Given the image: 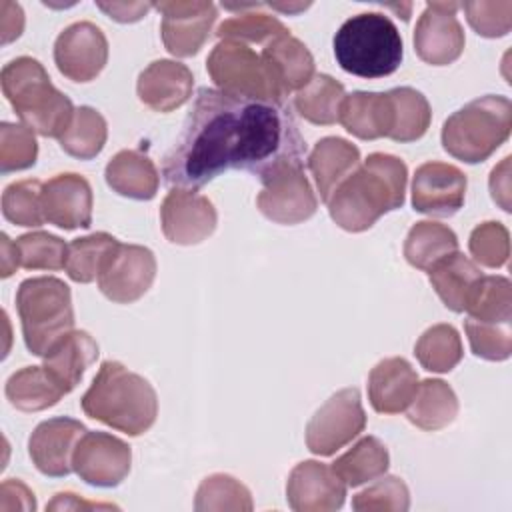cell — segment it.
Returning a JSON list of instances; mask_svg holds the SVG:
<instances>
[{
    "label": "cell",
    "instance_id": "1",
    "mask_svg": "<svg viewBox=\"0 0 512 512\" xmlns=\"http://www.w3.org/2000/svg\"><path fill=\"white\" fill-rule=\"evenodd\" d=\"M306 142L286 102H262L200 88L182 132L164 156L162 176L196 190L236 168L262 176L282 160H304Z\"/></svg>",
    "mask_w": 512,
    "mask_h": 512
},
{
    "label": "cell",
    "instance_id": "2",
    "mask_svg": "<svg viewBox=\"0 0 512 512\" xmlns=\"http://www.w3.org/2000/svg\"><path fill=\"white\" fill-rule=\"evenodd\" d=\"M408 168L384 152L370 154L330 196V218L348 232H364L380 216L402 208L406 198Z\"/></svg>",
    "mask_w": 512,
    "mask_h": 512
},
{
    "label": "cell",
    "instance_id": "3",
    "mask_svg": "<svg viewBox=\"0 0 512 512\" xmlns=\"http://www.w3.org/2000/svg\"><path fill=\"white\" fill-rule=\"evenodd\" d=\"M80 406L86 416L128 436L144 434L158 416L152 384L116 360L102 362Z\"/></svg>",
    "mask_w": 512,
    "mask_h": 512
},
{
    "label": "cell",
    "instance_id": "4",
    "mask_svg": "<svg viewBox=\"0 0 512 512\" xmlns=\"http://www.w3.org/2000/svg\"><path fill=\"white\" fill-rule=\"evenodd\" d=\"M2 92L14 112L34 132L60 138L72 122L74 106L68 96L52 86L44 66L30 56L8 62L0 74Z\"/></svg>",
    "mask_w": 512,
    "mask_h": 512
},
{
    "label": "cell",
    "instance_id": "5",
    "mask_svg": "<svg viewBox=\"0 0 512 512\" xmlns=\"http://www.w3.org/2000/svg\"><path fill=\"white\" fill-rule=\"evenodd\" d=\"M332 44L340 68L360 78L390 76L404 56L396 24L380 12H362L348 18L334 34Z\"/></svg>",
    "mask_w": 512,
    "mask_h": 512
},
{
    "label": "cell",
    "instance_id": "6",
    "mask_svg": "<svg viewBox=\"0 0 512 512\" xmlns=\"http://www.w3.org/2000/svg\"><path fill=\"white\" fill-rule=\"evenodd\" d=\"M510 128V100L486 94L448 116L442 126V146L456 160L478 164L488 160L508 140Z\"/></svg>",
    "mask_w": 512,
    "mask_h": 512
},
{
    "label": "cell",
    "instance_id": "7",
    "mask_svg": "<svg viewBox=\"0 0 512 512\" xmlns=\"http://www.w3.org/2000/svg\"><path fill=\"white\" fill-rule=\"evenodd\" d=\"M16 310L26 348L34 356H44L74 328L70 288L54 276L24 280L16 292Z\"/></svg>",
    "mask_w": 512,
    "mask_h": 512
},
{
    "label": "cell",
    "instance_id": "8",
    "mask_svg": "<svg viewBox=\"0 0 512 512\" xmlns=\"http://www.w3.org/2000/svg\"><path fill=\"white\" fill-rule=\"evenodd\" d=\"M206 70L218 90L262 102H284V94L268 64L248 44L220 40L206 60Z\"/></svg>",
    "mask_w": 512,
    "mask_h": 512
},
{
    "label": "cell",
    "instance_id": "9",
    "mask_svg": "<svg viewBox=\"0 0 512 512\" xmlns=\"http://www.w3.org/2000/svg\"><path fill=\"white\" fill-rule=\"evenodd\" d=\"M258 210L276 224H300L314 216L318 198L304 174V160H282L260 178Z\"/></svg>",
    "mask_w": 512,
    "mask_h": 512
},
{
    "label": "cell",
    "instance_id": "10",
    "mask_svg": "<svg viewBox=\"0 0 512 512\" xmlns=\"http://www.w3.org/2000/svg\"><path fill=\"white\" fill-rule=\"evenodd\" d=\"M366 428L358 388H344L332 394L306 426V446L316 456H332L352 442Z\"/></svg>",
    "mask_w": 512,
    "mask_h": 512
},
{
    "label": "cell",
    "instance_id": "11",
    "mask_svg": "<svg viewBox=\"0 0 512 512\" xmlns=\"http://www.w3.org/2000/svg\"><path fill=\"white\" fill-rule=\"evenodd\" d=\"M130 446L108 432H84L72 454V468L90 486L114 488L130 472Z\"/></svg>",
    "mask_w": 512,
    "mask_h": 512
},
{
    "label": "cell",
    "instance_id": "12",
    "mask_svg": "<svg viewBox=\"0 0 512 512\" xmlns=\"http://www.w3.org/2000/svg\"><path fill=\"white\" fill-rule=\"evenodd\" d=\"M162 232L172 244L194 246L204 242L218 224L214 204L190 188H172L160 206Z\"/></svg>",
    "mask_w": 512,
    "mask_h": 512
},
{
    "label": "cell",
    "instance_id": "13",
    "mask_svg": "<svg viewBox=\"0 0 512 512\" xmlns=\"http://www.w3.org/2000/svg\"><path fill=\"white\" fill-rule=\"evenodd\" d=\"M54 62L72 82L94 80L108 62V40L92 22H74L54 42Z\"/></svg>",
    "mask_w": 512,
    "mask_h": 512
},
{
    "label": "cell",
    "instance_id": "14",
    "mask_svg": "<svg viewBox=\"0 0 512 512\" xmlns=\"http://www.w3.org/2000/svg\"><path fill=\"white\" fill-rule=\"evenodd\" d=\"M458 2H428L414 30V50L426 64L448 66L464 50V30L456 18Z\"/></svg>",
    "mask_w": 512,
    "mask_h": 512
},
{
    "label": "cell",
    "instance_id": "15",
    "mask_svg": "<svg viewBox=\"0 0 512 512\" xmlns=\"http://www.w3.org/2000/svg\"><path fill=\"white\" fill-rule=\"evenodd\" d=\"M154 8L162 14V42L178 58L194 56L208 40L218 10L212 2H158Z\"/></svg>",
    "mask_w": 512,
    "mask_h": 512
},
{
    "label": "cell",
    "instance_id": "16",
    "mask_svg": "<svg viewBox=\"0 0 512 512\" xmlns=\"http://www.w3.org/2000/svg\"><path fill=\"white\" fill-rule=\"evenodd\" d=\"M156 278V258L150 248L120 244L98 276L100 292L116 302L130 304L142 298Z\"/></svg>",
    "mask_w": 512,
    "mask_h": 512
},
{
    "label": "cell",
    "instance_id": "17",
    "mask_svg": "<svg viewBox=\"0 0 512 512\" xmlns=\"http://www.w3.org/2000/svg\"><path fill=\"white\" fill-rule=\"evenodd\" d=\"M466 176L444 162H424L412 178V206L428 216H452L464 206Z\"/></svg>",
    "mask_w": 512,
    "mask_h": 512
},
{
    "label": "cell",
    "instance_id": "18",
    "mask_svg": "<svg viewBox=\"0 0 512 512\" xmlns=\"http://www.w3.org/2000/svg\"><path fill=\"white\" fill-rule=\"evenodd\" d=\"M346 484L332 466L318 460L296 464L286 482V500L296 512H330L342 508Z\"/></svg>",
    "mask_w": 512,
    "mask_h": 512
},
{
    "label": "cell",
    "instance_id": "19",
    "mask_svg": "<svg viewBox=\"0 0 512 512\" xmlns=\"http://www.w3.org/2000/svg\"><path fill=\"white\" fill-rule=\"evenodd\" d=\"M86 426L80 420L58 416L40 422L28 440V454L32 464L52 478L68 476L72 468V454Z\"/></svg>",
    "mask_w": 512,
    "mask_h": 512
},
{
    "label": "cell",
    "instance_id": "20",
    "mask_svg": "<svg viewBox=\"0 0 512 512\" xmlns=\"http://www.w3.org/2000/svg\"><path fill=\"white\" fill-rule=\"evenodd\" d=\"M44 218L64 230L92 224V188L80 174H56L42 184Z\"/></svg>",
    "mask_w": 512,
    "mask_h": 512
},
{
    "label": "cell",
    "instance_id": "21",
    "mask_svg": "<svg viewBox=\"0 0 512 512\" xmlns=\"http://www.w3.org/2000/svg\"><path fill=\"white\" fill-rule=\"evenodd\" d=\"M194 76L186 64L176 60H154L148 64L136 84L138 98L154 112H172L192 96Z\"/></svg>",
    "mask_w": 512,
    "mask_h": 512
},
{
    "label": "cell",
    "instance_id": "22",
    "mask_svg": "<svg viewBox=\"0 0 512 512\" xmlns=\"http://www.w3.org/2000/svg\"><path fill=\"white\" fill-rule=\"evenodd\" d=\"M418 384V374L408 360L384 358L370 370L368 400L378 414H398L408 408Z\"/></svg>",
    "mask_w": 512,
    "mask_h": 512
},
{
    "label": "cell",
    "instance_id": "23",
    "mask_svg": "<svg viewBox=\"0 0 512 512\" xmlns=\"http://www.w3.org/2000/svg\"><path fill=\"white\" fill-rule=\"evenodd\" d=\"M338 122L356 138L376 140L390 136L394 114L388 92H352L340 104Z\"/></svg>",
    "mask_w": 512,
    "mask_h": 512
},
{
    "label": "cell",
    "instance_id": "24",
    "mask_svg": "<svg viewBox=\"0 0 512 512\" xmlns=\"http://www.w3.org/2000/svg\"><path fill=\"white\" fill-rule=\"evenodd\" d=\"M98 342L84 330H72L62 336L42 358L46 372L54 378V382L68 394L72 392L86 368L98 358Z\"/></svg>",
    "mask_w": 512,
    "mask_h": 512
},
{
    "label": "cell",
    "instance_id": "25",
    "mask_svg": "<svg viewBox=\"0 0 512 512\" xmlns=\"http://www.w3.org/2000/svg\"><path fill=\"white\" fill-rule=\"evenodd\" d=\"M360 166V150L338 136L318 140L308 156V168L314 176L316 188L324 202L330 200L334 190Z\"/></svg>",
    "mask_w": 512,
    "mask_h": 512
},
{
    "label": "cell",
    "instance_id": "26",
    "mask_svg": "<svg viewBox=\"0 0 512 512\" xmlns=\"http://www.w3.org/2000/svg\"><path fill=\"white\" fill-rule=\"evenodd\" d=\"M260 56L268 64L284 96L302 90L314 76V58L310 50L290 32L264 44Z\"/></svg>",
    "mask_w": 512,
    "mask_h": 512
},
{
    "label": "cell",
    "instance_id": "27",
    "mask_svg": "<svg viewBox=\"0 0 512 512\" xmlns=\"http://www.w3.org/2000/svg\"><path fill=\"white\" fill-rule=\"evenodd\" d=\"M480 266L460 252H452L428 270V280L446 308L464 312L478 282L482 280Z\"/></svg>",
    "mask_w": 512,
    "mask_h": 512
},
{
    "label": "cell",
    "instance_id": "28",
    "mask_svg": "<svg viewBox=\"0 0 512 512\" xmlns=\"http://www.w3.org/2000/svg\"><path fill=\"white\" fill-rule=\"evenodd\" d=\"M104 176L116 194L134 200H152L160 184L154 162L138 150H120L106 164Z\"/></svg>",
    "mask_w": 512,
    "mask_h": 512
},
{
    "label": "cell",
    "instance_id": "29",
    "mask_svg": "<svg viewBox=\"0 0 512 512\" xmlns=\"http://www.w3.org/2000/svg\"><path fill=\"white\" fill-rule=\"evenodd\" d=\"M406 416L422 430H442L458 416V398L444 380L426 378L418 384V390L406 408Z\"/></svg>",
    "mask_w": 512,
    "mask_h": 512
},
{
    "label": "cell",
    "instance_id": "30",
    "mask_svg": "<svg viewBox=\"0 0 512 512\" xmlns=\"http://www.w3.org/2000/svg\"><path fill=\"white\" fill-rule=\"evenodd\" d=\"M8 402L22 412H40L60 402L66 394L44 366H24L6 382Z\"/></svg>",
    "mask_w": 512,
    "mask_h": 512
},
{
    "label": "cell",
    "instance_id": "31",
    "mask_svg": "<svg viewBox=\"0 0 512 512\" xmlns=\"http://www.w3.org/2000/svg\"><path fill=\"white\" fill-rule=\"evenodd\" d=\"M452 252H458L454 230L432 220L416 222L404 242V256L408 264L418 270H430Z\"/></svg>",
    "mask_w": 512,
    "mask_h": 512
},
{
    "label": "cell",
    "instance_id": "32",
    "mask_svg": "<svg viewBox=\"0 0 512 512\" xmlns=\"http://www.w3.org/2000/svg\"><path fill=\"white\" fill-rule=\"evenodd\" d=\"M390 466V454L376 436L360 438L346 454L338 456L332 464L334 472L346 486H360L386 474Z\"/></svg>",
    "mask_w": 512,
    "mask_h": 512
},
{
    "label": "cell",
    "instance_id": "33",
    "mask_svg": "<svg viewBox=\"0 0 512 512\" xmlns=\"http://www.w3.org/2000/svg\"><path fill=\"white\" fill-rule=\"evenodd\" d=\"M120 242L106 232H94L90 236L76 238L68 244L66 254V272L70 280L78 284H88L98 280L100 272L106 268Z\"/></svg>",
    "mask_w": 512,
    "mask_h": 512
},
{
    "label": "cell",
    "instance_id": "34",
    "mask_svg": "<svg viewBox=\"0 0 512 512\" xmlns=\"http://www.w3.org/2000/svg\"><path fill=\"white\" fill-rule=\"evenodd\" d=\"M344 96V86L338 80L328 74H314L312 80L296 92L294 108L304 120L328 126L338 122Z\"/></svg>",
    "mask_w": 512,
    "mask_h": 512
},
{
    "label": "cell",
    "instance_id": "35",
    "mask_svg": "<svg viewBox=\"0 0 512 512\" xmlns=\"http://www.w3.org/2000/svg\"><path fill=\"white\" fill-rule=\"evenodd\" d=\"M392 102L394 124L388 138L396 142H414L422 138L430 126L432 110L426 96L410 86L388 90Z\"/></svg>",
    "mask_w": 512,
    "mask_h": 512
},
{
    "label": "cell",
    "instance_id": "36",
    "mask_svg": "<svg viewBox=\"0 0 512 512\" xmlns=\"http://www.w3.org/2000/svg\"><path fill=\"white\" fill-rule=\"evenodd\" d=\"M106 138L108 126L104 116L90 106H80L74 110L72 122L58 142L66 154L80 160H92L102 152Z\"/></svg>",
    "mask_w": 512,
    "mask_h": 512
},
{
    "label": "cell",
    "instance_id": "37",
    "mask_svg": "<svg viewBox=\"0 0 512 512\" xmlns=\"http://www.w3.org/2000/svg\"><path fill=\"white\" fill-rule=\"evenodd\" d=\"M414 354L428 372H450L462 360V340L454 326L434 324L416 342Z\"/></svg>",
    "mask_w": 512,
    "mask_h": 512
},
{
    "label": "cell",
    "instance_id": "38",
    "mask_svg": "<svg viewBox=\"0 0 512 512\" xmlns=\"http://www.w3.org/2000/svg\"><path fill=\"white\" fill-rule=\"evenodd\" d=\"M468 318L494 324L512 320V284L504 276H482L466 310Z\"/></svg>",
    "mask_w": 512,
    "mask_h": 512
},
{
    "label": "cell",
    "instance_id": "39",
    "mask_svg": "<svg viewBox=\"0 0 512 512\" xmlns=\"http://www.w3.org/2000/svg\"><path fill=\"white\" fill-rule=\"evenodd\" d=\"M194 508L204 510H252L250 490L228 474L204 478L196 490Z\"/></svg>",
    "mask_w": 512,
    "mask_h": 512
},
{
    "label": "cell",
    "instance_id": "40",
    "mask_svg": "<svg viewBox=\"0 0 512 512\" xmlns=\"http://www.w3.org/2000/svg\"><path fill=\"white\" fill-rule=\"evenodd\" d=\"M2 214L16 226H42L46 222L42 210V184L38 180H20L6 186L2 194Z\"/></svg>",
    "mask_w": 512,
    "mask_h": 512
},
{
    "label": "cell",
    "instance_id": "41",
    "mask_svg": "<svg viewBox=\"0 0 512 512\" xmlns=\"http://www.w3.org/2000/svg\"><path fill=\"white\" fill-rule=\"evenodd\" d=\"M220 40H236L242 44H268L270 40L288 34L286 26L270 14L240 12L224 20L216 30Z\"/></svg>",
    "mask_w": 512,
    "mask_h": 512
},
{
    "label": "cell",
    "instance_id": "42",
    "mask_svg": "<svg viewBox=\"0 0 512 512\" xmlns=\"http://www.w3.org/2000/svg\"><path fill=\"white\" fill-rule=\"evenodd\" d=\"M20 266L26 270H60L66 266L68 244L48 232H30L16 238Z\"/></svg>",
    "mask_w": 512,
    "mask_h": 512
},
{
    "label": "cell",
    "instance_id": "43",
    "mask_svg": "<svg viewBox=\"0 0 512 512\" xmlns=\"http://www.w3.org/2000/svg\"><path fill=\"white\" fill-rule=\"evenodd\" d=\"M38 156V144L34 130L26 124H0V170L2 174L26 170L34 166Z\"/></svg>",
    "mask_w": 512,
    "mask_h": 512
},
{
    "label": "cell",
    "instance_id": "44",
    "mask_svg": "<svg viewBox=\"0 0 512 512\" xmlns=\"http://www.w3.org/2000/svg\"><path fill=\"white\" fill-rule=\"evenodd\" d=\"M464 330L474 356L484 360H506L512 352L510 324L480 322L474 318L464 320Z\"/></svg>",
    "mask_w": 512,
    "mask_h": 512
},
{
    "label": "cell",
    "instance_id": "45",
    "mask_svg": "<svg viewBox=\"0 0 512 512\" xmlns=\"http://www.w3.org/2000/svg\"><path fill=\"white\" fill-rule=\"evenodd\" d=\"M468 248L476 264L500 268L510 256V234L500 222H484L472 230Z\"/></svg>",
    "mask_w": 512,
    "mask_h": 512
},
{
    "label": "cell",
    "instance_id": "46",
    "mask_svg": "<svg viewBox=\"0 0 512 512\" xmlns=\"http://www.w3.org/2000/svg\"><path fill=\"white\" fill-rule=\"evenodd\" d=\"M352 508L358 512L366 510H392L404 512L410 508V492L402 478L382 476L376 484L358 492L352 498Z\"/></svg>",
    "mask_w": 512,
    "mask_h": 512
},
{
    "label": "cell",
    "instance_id": "47",
    "mask_svg": "<svg viewBox=\"0 0 512 512\" xmlns=\"http://www.w3.org/2000/svg\"><path fill=\"white\" fill-rule=\"evenodd\" d=\"M460 8L466 12L468 24L484 38H498L510 32L512 2H464Z\"/></svg>",
    "mask_w": 512,
    "mask_h": 512
},
{
    "label": "cell",
    "instance_id": "48",
    "mask_svg": "<svg viewBox=\"0 0 512 512\" xmlns=\"http://www.w3.org/2000/svg\"><path fill=\"white\" fill-rule=\"evenodd\" d=\"M34 512L36 510V498L32 490L14 478H8L0 486V512Z\"/></svg>",
    "mask_w": 512,
    "mask_h": 512
},
{
    "label": "cell",
    "instance_id": "49",
    "mask_svg": "<svg viewBox=\"0 0 512 512\" xmlns=\"http://www.w3.org/2000/svg\"><path fill=\"white\" fill-rule=\"evenodd\" d=\"M0 30H2V44L16 40L24 30V12L20 4L2 0L0 2Z\"/></svg>",
    "mask_w": 512,
    "mask_h": 512
},
{
    "label": "cell",
    "instance_id": "50",
    "mask_svg": "<svg viewBox=\"0 0 512 512\" xmlns=\"http://www.w3.org/2000/svg\"><path fill=\"white\" fill-rule=\"evenodd\" d=\"M96 6L116 22H136L154 8V4L148 2H98Z\"/></svg>",
    "mask_w": 512,
    "mask_h": 512
},
{
    "label": "cell",
    "instance_id": "51",
    "mask_svg": "<svg viewBox=\"0 0 512 512\" xmlns=\"http://www.w3.org/2000/svg\"><path fill=\"white\" fill-rule=\"evenodd\" d=\"M508 166H510V156H506L500 166H496L490 174V192H492V198L494 202H498L502 206V210H510V202H508V196H510V172H508Z\"/></svg>",
    "mask_w": 512,
    "mask_h": 512
},
{
    "label": "cell",
    "instance_id": "52",
    "mask_svg": "<svg viewBox=\"0 0 512 512\" xmlns=\"http://www.w3.org/2000/svg\"><path fill=\"white\" fill-rule=\"evenodd\" d=\"M46 508L48 510H78V508L110 510V508H118V506H114V504H98V502H84V500H78V496L72 494V492H60V494H56V498Z\"/></svg>",
    "mask_w": 512,
    "mask_h": 512
},
{
    "label": "cell",
    "instance_id": "53",
    "mask_svg": "<svg viewBox=\"0 0 512 512\" xmlns=\"http://www.w3.org/2000/svg\"><path fill=\"white\" fill-rule=\"evenodd\" d=\"M18 266H20V258H18L16 244L6 234H2V278H8L10 274H14Z\"/></svg>",
    "mask_w": 512,
    "mask_h": 512
}]
</instances>
